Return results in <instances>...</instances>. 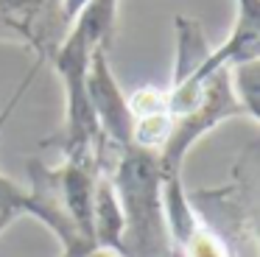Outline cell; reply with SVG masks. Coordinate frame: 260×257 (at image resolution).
<instances>
[{
    "instance_id": "obj_1",
    "label": "cell",
    "mask_w": 260,
    "mask_h": 257,
    "mask_svg": "<svg viewBox=\"0 0 260 257\" xmlns=\"http://www.w3.org/2000/svg\"><path fill=\"white\" fill-rule=\"evenodd\" d=\"M174 76L165 87L171 132L157 154L165 176L182 173L187 151L207 132L232 117H246L241 101L232 92L230 67H215V70L204 67V59L213 45L202 22L179 14L174 20Z\"/></svg>"
},
{
    "instance_id": "obj_13",
    "label": "cell",
    "mask_w": 260,
    "mask_h": 257,
    "mask_svg": "<svg viewBox=\"0 0 260 257\" xmlns=\"http://www.w3.org/2000/svg\"><path fill=\"white\" fill-rule=\"evenodd\" d=\"M79 257H123V254H118V251H112V249H101V246H92V249H87L84 254H79Z\"/></svg>"
},
{
    "instance_id": "obj_11",
    "label": "cell",
    "mask_w": 260,
    "mask_h": 257,
    "mask_svg": "<svg viewBox=\"0 0 260 257\" xmlns=\"http://www.w3.org/2000/svg\"><path fill=\"white\" fill-rule=\"evenodd\" d=\"M87 3H90V0H59V14H62L64 22H70Z\"/></svg>"
},
{
    "instance_id": "obj_2",
    "label": "cell",
    "mask_w": 260,
    "mask_h": 257,
    "mask_svg": "<svg viewBox=\"0 0 260 257\" xmlns=\"http://www.w3.org/2000/svg\"><path fill=\"white\" fill-rule=\"evenodd\" d=\"M120 0H90L73 20L68 22L62 39L51 50L48 61L53 65L64 92L62 126L45 145H53L59 156L101 154L104 134L87 104V70L98 50H109L118 25Z\"/></svg>"
},
{
    "instance_id": "obj_14",
    "label": "cell",
    "mask_w": 260,
    "mask_h": 257,
    "mask_svg": "<svg viewBox=\"0 0 260 257\" xmlns=\"http://www.w3.org/2000/svg\"><path fill=\"white\" fill-rule=\"evenodd\" d=\"M235 11H254V14H260V0H235Z\"/></svg>"
},
{
    "instance_id": "obj_7",
    "label": "cell",
    "mask_w": 260,
    "mask_h": 257,
    "mask_svg": "<svg viewBox=\"0 0 260 257\" xmlns=\"http://www.w3.org/2000/svg\"><path fill=\"white\" fill-rule=\"evenodd\" d=\"M260 59V14L254 11H235V22H232L230 34L224 42L210 48L204 67L215 70V67H235L241 61Z\"/></svg>"
},
{
    "instance_id": "obj_5",
    "label": "cell",
    "mask_w": 260,
    "mask_h": 257,
    "mask_svg": "<svg viewBox=\"0 0 260 257\" xmlns=\"http://www.w3.org/2000/svg\"><path fill=\"white\" fill-rule=\"evenodd\" d=\"M64 28L68 22L59 14V0H0V39L28 48L34 53V70L48 61Z\"/></svg>"
},
{
    "instance_id": "obj_4",
    "label": "cell",
    "mask_w": 260,
    "mask_h": 257,
    "mask_svg": "<svg viewBox=\"0 0 260 257\" xmlns=\"http://www.w3.org/2000/svg\"><path fill=\"white\" fill-rule=\"evenodd\" d=\"M101 165L123 212V257H171L159 156L137 145H115L104 137Z\"/></svg>"
},
{
    "instance_id": "obj_6",
    "label": "cell",
    "mask_w": 260,
    "mask_h": 257,
    "mask_svg": "<svg viewBox=\"0 0 260 257\" xmlns=\"http://www.w3.org/2000/svg\"><path fill=\"white\" fill-rule=\"evenodd\" d=\"M87 104L98 123V132L115 145H132V117L126 89L120 87L112 65L109 50H98L87 70Z\"/></svg>"
},
{
    "instance_id": "obj_3",
    "label": "cell",
    "mask_w": 260,
    "mask_h": 257,
    "mask_svg": "<svg viewBox=\"0 0 260 257\" xmlns=\"http://www.w3.org/2000/svg\"><path fill=\"white\" fill-rule=\"evenodd\" d=\"M101 168V154L62 156L59 165L28 159V215L53 232L59 257H79L95 246L92 196Z\"/></svg>"
},
{
    "instance_id": "obj_9",
    "label": "cell",
    "mask_w": 260,
    "mask_h": 257,
    "mask_svg": "<svg viewBox=\"0 0 260 257\" xmlns=\"http://www.w3.org/2000/svg\"><path fill=\"white\" fill-rule=\"evenodd\" d=\"M230 84L235 98L241 101L243 112L252 123L260 120V59L241 61V65L230 67Z\"/></svg>"
},
{
    "instance_id": "obj_8",
    "label": "cell",
    "mask_w": 260,
    "mask_h": 257,
    "mask_svg": "<svg viewBox=\"0 0 260 257\" xmlns=\"http://www.w3.org/2000/svg\"><path fill=\"white\" fill-rule=\"evenodd\" d=\"M92 238L101 249L123 254V212H120L118 196L104 168L95 182V196H92Z\"/></svg>"
},
{
    "instance_id": "obj_12",
    "label": "cell",
    "mask_w": 260,
    "mask_h": 257,
    "mask_svg": "<svg viewBox=\"0 0 260 257\" xmlns=\"http://www.w3.org/2000/svg\"><path fill=\"white\" fill-rule=\"evenodd\" d=\"M17 218H23L17 210H12V207H3V204H0V235L6 232V229L12 227V223L17 221Z\"/></svg>"
},
{
    "instance_id": "obj_10",
    "label": "cell",
    "mask_w": 260,
    "mask_h": 257,
    "mask_svg": "<svg viewBox=\"0 0 260 257\" xmlns=\"http://www.w3.org/2000/svg\"><path fill=\"white\" fill-rule=\"evenodd\" d=\"M20 95H23V92H17V98H14L12 104L6 106V109L0 112V132H3V126H6V120H9V115H12V109L17 106ZM0 204H3V207H12V210H17L20 215H28V190H25L23 184H17L12 176H6L3 171H0Z\"/></svg>"
}]
</instances>
